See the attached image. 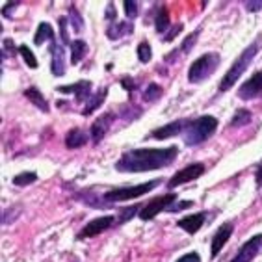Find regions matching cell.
<instances>
[{
	"instance_id": "6da1fadb",
	"label": "cell",
	"mask_w": 262,
	"mask_h": 262,
	"mask_svg": "<svg viewBox=\"0 0 262 262\" xmlns=\"http://www.w3.org/2000/svg\"><path fill=\"white\" fill-rule=\"evenodd\" d=\"M179 155L177 147H166V149H132L125 152L116 164L117 171L123 173H143L152 169L173 164V160Z\"/></svg>"
},
{
	"instance_id": "7a4b0ae2",
	"label": "cell",
	"mask_w": 262,
	"mask_h": 262,
	"mask_svg": "<svg viewBox=\"0 0 262 262\" xmlns=\"http://www.w3.org/2000/svg\"><path fill=\"white\" fill-rule=\"evenodd\" d=\"M217 128V119L212 116H201L197 117V119H192V121H188L186 128L182 132V136H184V143L188 147H193V145H199L203 143L205 140L216 132Z\"/></svg>"
},
{
	"instance_id": "3957f363",
	"label": "cell",
	"mask_w": 262,
	"mask_h": 262,
	"mask_svg": "<svg viewBox=\"0 0 262 262\" xmlns=\"http://www.w3.org/2000/svg\"><path fill=\"white\" fill-rule=\"evenodd\" d=\"M258 49H260V41L257 39V41H253L242 54L238 56L236 60H234V63L231 66V69L227 71V75L223 76V80L220 82V91H227L236 84L238 78L244 75V71H246L247 67H249V63L253 61V58L257 56Z\"/></svg>"
},
{
	"instance_id": "277c9868",
	"label": "cell",
	"mask_w": 262,
	"mask_h": 262,
	"mask_svg": "<svg viewBox=\"0 0 262 262\" xmlns=\"http://www.w3.org/2000/svg\"><path fill=\"white\" fill-rule=\"evenodd\" d=\"M220 61H222V58H220V54H216V52H207V54H203L201 58H197L192 66H190L188 80L190 82L207 80L208 76L217 69Z\"/></svg>"
},
{
	"instance_id": "5b68a950",
	"label": "cell",
	"mask_w": 262,
	"mask_h": 262,
	"mask_svg": "<svg viewBox=\"0 0 262 262\" xmlns=\"http://www.w3.org/2000/svg\"><path fill=\"white\" fill-rule=\"evenodd\" d=\"M160 184V179H155V181L143 182V184H138V186H128V188H116V190H110L108 193H104L106 201L112 203H123V201H130V199H136L149 193L152 188H157Z\"/></svg>"
},
{
	"instance_id": "8992f818",
	"label": "cell",
	"mask_w": 262,
	"mask_h": 262,
	"mask_svg": "<svg viewBox=\"0 0 262 262\" xmlns=\"http://www.w3.org/2000/svg\"><path fill=\"white\" fill-rule=\"evenodd\" d=\"M175 199H177L175 193H166V195L155 197V199H151L145 207L138 212V217L143 220V222H149L152 217H157L162 210H169V207L175 203Z\"/></svg>"
},
{
	"instance_id": "52a82bcc",
	"label": "cell",
	"mask_w": 262,
	"mask_h": 262,
	"mask_svg": "<svg viewBox=\"0 0 262 262\" xmlns=\"http://www.w3.org/2000/svg\"><path fill=\"white\" fill-rule=\"evenodd\" d=\"M203 173H205V166H203V164H190V166L179 169V171L171 177V181L167 182V186L175 188V186H179V184H186V182L199 179Z\"/></svg>"
},
{
	"instance_id": "ba28073f",
	"label": "cell",
	"mask_w": 262,
	"mask_h": 262,
	"mask_svg": "<svg viewBox=\"0 0 262 262\" xmlns=\"http://www.w3.org/2000/svg\"><path fill=\"white\" fill-rule=\"evenodd\" d=\"M260 249H262V234H257V236L249 238V240L238 249V253L234 255V258H232L231 262H251L253 258L260 253Z\"/></svg>"
},
{
	"instance_id": "9c48e42d",
	"label": "cell",
	"mask_w": 262,
	"mask_h": 262,
	"mask_svg": "<svg viewBox=\"0 0 262 262\" xmlns=\"http://www.w3.org/2000/svg\"><path fill=\"white\" fill-rule=\"evenodd\" d=\"M260 95H262V69L257 71L247 82H244L242 86H240V90H238V97L244 99V101H253V99H257Z\"/></svg>"
},
{
	"instance_id": "30bf717a",
	"label": "cell",
	"mask_w": 262,
	"mask_h": 262,
	"mask_svg": "<svg viewBox=\"0 0 262 262\" xmlns=\"http://www.w3.org/2000/svg\"><path fill=\"white\" fill-rule=\"evenodd\" d=\"M116 223V217L114 216H101V217H95V220H91L88 223L86 227L82 229L78 238H91V236H97V234H101L104 232L106 229H110L112 225Z\"/></svg>"
},
{
	"instance_id": "8fae6325",
	"label": "cell",
	"mask_w": 262,
	"mask_h": 262,
	"mask_svg": "<svg viewBox=\"0 0 262 262\" xmlns=\"http://www.w3.org/2000/svg\"><path fill=\"white\" fill-rule=\"evenodd\" d=\"M232 231H234V225H232L231 222H227V223H223L222 227L214 232V238H212V244H210V257L212 258L220 255L223 246H225L229 238L232 236Z\"/></svg>"
},
{
	"instance_id": "7c38bea8",
	"label": "cell",
	"mask_w": 262,
	"mask_h": 262,
	"mask_svg": "<svg viewBox=\"0 0 262 262\" xmlns=\"http://www.w3.org/2000/svg\"><path fill=\"white\" fill-rule=\"evenodd\" d=\"M51 54H52V60H51L52 75L63 76L66 75V51H63V47L56 39L51 41Z\"/></svg>"
},
{
	"instance_id": "4fadbf2b",
	"label": "cell",
	"mask_w": 262,
	"mask_h": 262,
	"mask_svg": "<svg viewBox=\"0 0 262 262\" xmlns=\"http://www.w3.org/2000/svg\"><path fill=\"white\" fill-rule=\"evenodd\" d=\"M56 90L60 91V93H75L76 102H88V99L93 95V93H91L90 80L75 82V84H71V86H58Z\"/></svg>"
},
{
	"instance_id": "5bb4252c",
	"label": "cell",
	"mask_w": 262,
	"mask_h": 262,
	"mask_svg": "<svg viewBox=\"0 0 262 262\" xmlns=\"http://www.w3.org/2000/svg\"><path fill=\"white\" fill-rule=\"evenodd\" d=\"M186 125H188V121L179 119V121H173V123H169V125L160 126V128H157V130H152L151 136L157 138V140H167V138H173V136H177V134L184 132Z\"/></svg>"
},
{
	"instance_id": "9a60e30c",
	"label": "cell",
	"mask_w": 262,
	"mask_h": 262,
	"mask_svg": "<svg viewBox=\"0 0 262 262\" xmlns=\"http://www.w3.org/2000/svg\"><path fill=\"white\" fill-rule=\"evenodd\" d=\"M114 117H116L114 114H104V116H101L93 125H91V136H93V143H95V145L106 136V132L110 128Z\"/></svg>"
},
{
	"instance_id": "2e32d148",
	"label": "cell",
	"mask_w": 262,
	"mask_h": 262,
	"mask_svg": "<svg viewBox=\"0 0 262 262\" xmlns=\"http://www.w3.org/2000/svg\"><path fill=\"white\" fill-rule=\"evenodd\" d=\"M205 217H207V214H205V212H199V214H193V216L181 217V220L177 222V225H179L181 229H184L188 234H195V232L203 227Z\"/></svg>"
},
{
	"instance_id": "e0dca14e",
	"label": "cell",
	"mask_w": 262,
	"mask_h": 262,
	"mask_svg": "<svg viewBox=\"0 0 262 262\" xmlns=\"http://www.w3.org/2000/svg\"><path fill=\"white\" fill-rule=\"evenodd\" d=\"M84 143H88V134L82 128H71L66 136V145L69 149H78Z\"/></svg>"
},
{
	"instance_id": "ac0fdd59",
	"label": "cell",
	"mask_w": 262,
	"mask_h": 262,
	"mask_svg": "<svg viewBox=\"0 0 262 262\" xmlns=\"http://www.w3.org/2000/svg\"><path fill=\"white\" fill-rule=\"evenodd\" d=\"M106 93H108V90H106V88H101V90L97 91L95 95H91L90 99H88V102H86V106H84L82 114H84V116H91V114H93V112H95L97 108H99V106L104 102Z\"/></svg>"
},
{
	"instance_id": "d6986e66",
	"label": "cell",
	"mask_w": 262,
	"mask_h": 262,
	"mask_svg": "<svg viewBox=\"0 0 262 262\" xmlns=\"http://www.w3.org/2000/svg\"><path fill=\"white\" fill-rule=\"evenodd\" d=\"M132 23H112L110 26H108V30H106V35L110 37L112 41L119 39L121 35L125 34H132Z\"/></svg>"
},
{
	"instance_id": "ffe728a7",
	"label": "cell",
	"mask_w": 262,
	"mask_h": 262,
	"mask_svg": "<svg viewBox=\"0 0 262 262\" xmlns=\"http://www.w3.org/2000/svg\"><path fill=\"white\" fill-rule=\"evenodd\" d=\"M86 54H88L86 41L75 39L73 43H71V63H73V66H78V63L84 60V56Z\"/></svg>"
},
{
	"instance_id": "44dd1931",
	"label": "cell",
	"mask_w": 262,
	"mask_h": 262,
	"mask_svg": "<svg viewBox=\"0 0 262 262\" xmlns=\"http://www.w3.org/2000/svg\"><path fill=\"white\" fill-rule=\"evenodd\" d=\"M25 97L26 99H30L32 104L37 106L41 112H49V102H47L45 97L41 95L39 90H35V88H28V90L25 91Z\"/></svg>"
},
{
	"instance_id": "7402d4cb",
	"label": "cell",
	"mask_w": 262,
	"mask_h": 262,
	"mask_svg": "<svg viewBox=\"0 0 262 262\" xmlns=\"http://www.w3.org/2000/svg\"><path fill=\"white\" fill-rule=\"evenodd\" d=\"M45 39H49V41L56 39L54 30L51 28L49 23H39V28H37V32H35V35H34V43L39 47V45H43V41Z\"/></svg>"
},
{
	"instance_id": "603a6c76",
	"label": "cell",
	"mask_w": 262,
	"mask_h": 262,
	"mask_svg": "<svg viewBox=\"0 0 262 262\" xmlns=\"http://www.w3.org/2000/svg\"><path fill=\"white\" fill-rule=\"evenodd\" d=\"M155 25H157V32L158 34H164V32L171 26V20H169V11L164 8V6H160L157 11V19H155Z\"/></svg>"
},
{
	"instance_id": "cb8c5ba5",
	"label": "cell",
	"mask_w": 262,
	"mask_h": 262,
	"mask_svg": "<svg viewBox=\"0 0 262 262\" xmlns=\"http://www.w3.org/2000/svg\"><path fill=\"white\" fill-rule=\"evenodd\" d=\"M249 121H251V114L247 110H238L236 114H234V117L231 119V123H229V126H231V128H236V126L247 125Z\"/></svg>"
},
{
	"instance_id": "d4e9b609",
	"label": "cell",
	"mask_w": 262,
	"mask_h": 262,
	"mask_svg": "<svg viewBox=\"0 0 262 262\" xmlns=\"http://www.w3.org/2000/svg\"><path fill=\"white\" fill-rule=\"evenodd\" d=\"M37 181V175L32 171H26V173H20V175H15L13 177V184L15 186H28V184H32V182Z\"/></svg>"
},
{
	"instance_id": "484cf974",
	"label": "cell",
	"mask_w": 262,
	"mask_h": 262,
	"mask_svg": "<svg viewBox=\"0 0 262 262\" xmlns=\"http://www.w3.org/2000/svg\"><path fill=\"white\" fill-rule=\"evenodd\" d=\"M19 54L23 56V60L26 61V66L30 67V69H37V60H35V56H34V52L28 49L26 45H23V47H19Z\"/></svg>"
},
{
	"instance_id": "4316f807",
	"label": "cell",
	"mask_w": 262,
	"mask_h": 262,
	"mask_svg": "<svg viewBox=\"0 0 262 262\" xmlns=\"http://www.w3.org/2000/svg\"><path fill=\"white\" fill-rule=\"evenodd\" d=\"M138 60L141 61V63H149L151 61V45L147 43V41H141L140 45H138Z\"/></svg>"
},
{
	"instance_id": "83f0119b",
	"label": "cell",
	"mask_w": 262,
	"mask_h": 262,
	"mask_svg": "<svg viewBox=\"0 0 262 262\" xmlns=\"http://www.w3.org/2000/svg\"><path fill=\"white\" fill-rule=\"evenodd\" d=\"M160 97H162V88L158 86V84H149L145 93H143V99H145V101H158Z\"/></svg>"
},
{
	"instance_id": "f1b7e54d",
	"label": "cell",
	"mask_w": 262,
	"mask_h": 262,
	"mask_svg": "<svg viewBox=\"0 0 262 262\" xmlns=\"http://www.w3.org/2000/svg\"><path fill=\"white\" fill-rule=\"evenodd\" d=\"M69 17H71V23H73V28H75L76 32L84 30V20H82V15L78 13V10H76L75 6H71Z\"/></svg>"
},
{
	"instance_id": "f546056e",
	"label": "cell",
	"mask_w": 262,
	"mask_h": 262,
	"mask_svg": "<svg viewBox=\"0 0 262 262\" xmlns=\"http://www.w3.org/2000/svg\"><path fill=\"white\" fill-rule=\"evenodd\" d=\"M123 8H125V13L130 17V19L138 17V13H140V4H138V2H132V0H125V2H123Z\"/></svg>"
},
{
	"instance_id": "4dcf8cb0",
	"label": "cell",
	"mask_w": 262,
	"mask_h": 262,
	"mask_svg": "<svg viewBox=\"0 0 262 262\" xmlns=\"http://www.w3.org/2000/svg\"><path fill=\"white\" fill-rule=\"evenodd\" d=\"M58 23H60L61 43H63V45H71V43H73V41L69 39V34H67V25H69V20H67L66 17H60V19H58Z\"/></svg>"
},
{
	"instance_id": "1f68e13d",
	"label": "cell",
	"mask_w": 262,
	"mask_h": 262,
	"mask_svg": "<svg viewBox=\"0 0 262 262\" xmlns=\"http://www.w3.org/2000/svg\"><path fill=\"white\" fill-rule=\"evenodd\" d=\"M199 32H201V30H195L193 34H190V35L186 37V39H184V43H182V47H181V51H182V52H188L190 49H192L193 43H195V37L199 35Z\"/></svg>"
},
{
	"instance_id": "d6a6232c",
	"label": "cell",
	"mask_w": 262,
	"mask_h": 262,
	"mask_svg": "<svg viewBox=\"0 0 262 262\" xmlns=\"http://www.w3.org/2000/svg\"><path fill=\"white\" fill-rule=\"evenodd\" d=\"M138 212V207H128V208H125V210L121 212V217H119V223H125V222H128V220H132V216Z\"/></svg>"
},
{
	"instance_id": "836d02e7",
	"label": "cell",
	"mask_w": 262,
	"mask_h": 262,
	"mask_svg": "<svg viewBox=\"0 0 262 262\" xmlns=\"http://www.w3.org/2000/svg\"><path fill=\"white\" fill-rule=\"evenodd\" d=\"M244 6H246L247 11H251V13H253V11L262 10V0H258V2H257V0H249V2H246Z\"/></svg>"
},
{
	"instance_id": "e575fe53",
	"label": "cell",
	"mask_w": 262,
	"mask_h": 262,
	"mask_svg": "<svg viewBox=\"0 0 262 262\" xmlns=\"http://www.w3.org/2000/svg\"><path fill=\"white\" fill-rule=\"evenodd\" d=\"M121 86L125 88L128 93H132V91L136 90V86H134V80H132L130 76H125V78H121Z\"/></svg>"
},
{
	"instance_id": "d590c367",
	"label": "cell",
	"mask_w": 262,
	"mask_h": 262,
	"mask_svg": "<svg viewBox=\"0 0 262 262\" xmlns=\"http://www.w3.org/2000/svg\"><path fill=\"white\" fill-rule=\"evenodd\" d=\"M177 262H201V257L197 253H188L184 257H181Z\"/></svg>"
},
{
	"instance_id": "8d00e7d4",
	"label": "cell",
	"mask_w": 262,
	"mask_h": 262,
	"mask_svg": "<svg viewBox=\"0 0 262 262\" xmlns=\"http://www.w3.org/2000/svg\"><path fill=\"white\" fill-rule=\"evenodd\" d=\"M192 205H193V201H181L179 205H171V207H169V210L177 212V210H182V208H190Z\"/></svg>"
},
{
	"instance_id": "74e56055",
	"label": "cell",
	"mask_w": 262,
	"mask_h": 262,
	"mask_svg": "<svg viewBox=\"0 0 262 262\" xmlns=\"http://www.w3.org/2000/svg\"><path fill=\"white\" fill-rule=\"evenodd\" d=\"M17 6H19V2H10V4H6L4 10H2V13L10 17L11 15V10H13V8H17Z\"/></svg>"
},
{
	"instance_id": "f35d334b",
	"label": "cell",
	"mask_w": 262,
	"mask_h": 262,
	"mask_svg": "<svg viewBox=\"0 0 262 262\" xmlns=\"http://www.w3.org/2000/svg\"><path fill=\"white\" fill-rule=\"evenodd\" d=\"M179 32H181V25H177V26H175V28H173V30H171V32H167V35H166V39H164V41H171V39H173V37H175V35H177V34H179Z\"/></svg>"
},
{
	"instance_id": "ab89813d",
	"label": "cell",
	"mask_w": 262,
	"mask_h": 262,
	"mask_svg": "<svg viewBox=\"0 0 262 262\" xmlns=\"http://www.w3.org/2000/svg\"><path fill=\"white\" fill-rule=\"evenodd\" d=\"M106 17H108V19H116V10H114V4H108V8H106Z\"/></svg>"
},
{
	"instance_id": "60d3db41",
	"label": "cell",
	"mask_w": 262,
	"mask_h": 262,
	"mask_svg": "<svg viewBox=\"0 0 262 262\" xmlns=\"http://www.w3.org/2000/svg\"><path fill=\"white\" fill-rule=\"evenodd\" d=\"M255 181H257L258 186H262V162L258 164V167H257V177H255Z\"/></svg>"
}]
</instances>
